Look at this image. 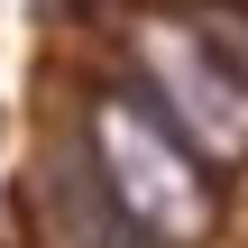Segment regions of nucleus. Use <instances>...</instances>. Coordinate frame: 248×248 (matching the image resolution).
<instances>
[{"label": "nucleus", "mask_w": 248, "mask_h": 248, "mask_svg": "<svg viewBox=\"0 0 248 248\" xmlns=\"http://www.w3.org/2000/svg\"><path fill=\"white\" fill-rule=\"evenodd\" d=\"M83 156H92V175L110 184V202L156 248H193L212 230V212H221L212 166H202L138 92H101V101L83 110Z\"/></svg>", "instance_id": "obj_1"}, {"label": "nucleus", "mask_w": 248, "mask_h": 248, "mask_svg": "<svg viewBox=\"0 0 248 248\" xmlns=\"http://www.w3.org/2000/svg\"><path fill=\"white\" fill-rule=\"evenodd\" d=\"M129 74H138V101L202 166H239L248 156V83L212 55V37L193 18H138L129 28Z\"/></svg>", "instance_id": "obj_2"}, {"label": "nucleus", "mask_w": 248, "mask_h": 248, "mask_svg": "<svg viewBox=\"0 0 248 248\" xmlns=\"http://www.w3.org/2000/svg\"><path fill=\"white\" fill-rule=\"evenodd\" d=\"M37 221H46V239H55V248H156L120 202H110V184L92 175L83 138L46 156V175H37Z\"/></svg>", "instance_id": "obj_3"}, {"label": "nucleus", "mask_w": 248, "mask_h": 248, "mask_svg": "<svg viewBox=\"0 0 248 248\" xmlns=\"http://www.w3.org/2000/svg\"><path fill=\"white\" fill-rule=\"evenodd\" d=\"M193 28L212 37V55H221V64H230V74L248 83V9H202Z\"/></svg>", "instance_id": "obj_4"}]
</instances>
